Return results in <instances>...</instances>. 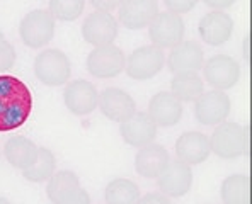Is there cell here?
Listing matches in <instances>:
<instances>
[{"instance_id": "cell-24", "label": "cell", "mask_w": 252, "mask_h": 204, "mask_svg": "<svg viewBox=\"0 0 252 204\" xmlns=\"http://www.w3.org/2000/svg\"><path fill=\"white\" fill-rule=\"evenodd\" d=\"M140 199V189L129 179H114L106 185V204H136Z\"/></svg>"}, {"instance_id": "cell-23", "label": "cell", "mask_w": 252, "mask_h": 204, "mask_svg": "<svg viewBox=\"0 0 252 204\" xmlns=\"http://www.w3.org/2000/svg\"><path fill=\"white\" fill-rule=\"evenodd\" d=\"M221 201L223 204H249L251 179L246 174H233L221 182Z\"/></svg>"}, {"instance_id": "cell-7", "label": "cell", "mask_w": 252, "mask_h": 204, "mask_svg": "<svg viewBox=\"0 0 252 204\" xmlns=\"http://www.w3.org/2000/svg\"><path fill=\"white\" fill-rule=\"evenodd\" d=\"M125 53L114 44L97 46L89 53L87 70L95 79H114L125 70Z\"/></svg>"}, {"instance_id": "cell-11", "label": "cell", "mask_w": 252, "mask_h": 204, "mask_svg": "<svg viewBox=\"0 0 252 204\" xmlns=\"http://www.w3.org/2000/svg\"><path fill=\"white\" fill-rule=\"evenodd\" d=\"M82 36L92 46H107L118 38V21L107 12L89 14L82 22Z\"/></svg>"}, {"instance_id": "cell-8", "label": "cell", "mask_w": 252, "mask_h": 204, "mask_svg": "<svg viewBox=\"0 0 252 204\" xmlns=\"http://www.w3.org/2000/svg\"><path fill=\"white\" fill-rule=\"evenodd\" d=\"M230 99L223 90L203 92L194 101V116L196 121L205 126H218L225 122L230 114Z\"/></svg>"}, {"instance_id": "cell-20", "label": "cell", "mask_w": 252, "mask_h": 204, "mask_svg": "<svg viewBox=\"0 0 252 204\" xmlns=\"http://www.w3.org/2000/svg\"><path fill=\"white\" fill-rule=\"evenodd\" d=\"M170 162L169 151L158 143H148L138 150L135 157V170L145 179H157Z\"/></svg>"}, {"instance_id": "cell-14", "label": "cell", "mask_w": 252, "mask_h": 204, "mask_svg": "<svg viewBox=\"0 0 252 204\" xmlns=\"http://www.w3.org/2000/svg\"><path fill=\"white\" fill-rule=\"evenodd\" d=\"M120 124L121 136L129 146L142 148L148 143H154L155 136H157V124L152 121V117L147 113L135 111L133 116H129Z\"/></svg>"}, {"instance_id": "cell-31", "label": "cell", "mask_w": 252, "mask_h": 204, "mask_svg": "<svg viewBox=\"0 0 252 204\" xmlns=\"http://www.w3.org/2000/svg\"><path fill=\"white\" fill-rule=\"evenodd\" d=\"M136 204H172L170 199L162 192H148L145 196H140Z\"/></svg>"}, {"instance_id": "cell-5", "label": "cell", "mask_w": 252, "mask_h": 204, "mask_svg": "<svg viewBox=\"0 0 252 204\" xmlns=\"http://www.w3.org/2000/svg\"><path fill=\"white\" fill-rule=\"evenodd\" d=\"M165 55L162 48L154 44L150 46L136 48L125 63V68L128 77L133 80H150L164 68Z\"/></svg>"}, {"instance_id": "cell-19", "label": "cell", "mask_w": 252, "mask_h": 204, "mask_svg": "<svg viewBox=\"0 0 252 204\" xmlns=\"http://www.w3.org/2000/svg\"><path fill=\"white\" fill-rule=\"evenodd\" d=\"M205 63V53L196 41H181L170 48L167 57V66L172 73L198 72Z\"/></svg>"}, {"instance_id": "cell-25", "label": "cell", "mask_w": 252, "mask_h": 204, "mask_svg": "<svg viewBox=\"0 0 252 204\" xmlns=\"http://www.w3.org/2000/svg\"><path fill=\"white\" fill-rule=\"evenodd\" d=\"M79 177L72 170H60L55 172L53 175L48 179L46 185V194L53 204H60V201L68 194L72 189L79 187Z\"/></svg>"}, {"instance_id": "cell-17", "label": "cell", "mask_w": 252, "mask_h": 204, "mask_svg": "<svg viewBox=\"0 0 252 204\" xmlns=\"http://www.w3.org/2000/svg\"><path fill=\"white\" fill-rule=\"evenodd\" d=\"M120 22L126 29H143L158 14L157 0H121Z\"/></svg>"}, {"instance_id": "cell-1", "label": "cell", "mask_w": 252, "mask_h": 204, "mask_svg": "<svg viewBox=\"0 0 252 204\" xmlns=\"http://www.w3.org/2000/svg\"><path fill=\"white\" fill-rule=\"evenodd\" d=\"M32 94L14 75H0V133L17 129L32 113Z\"/></svg>"}, {"instance_id": "cell-33", "label": "cell", "mask_w": 252, "mask_h": 204, "mask_svg": "<svg viewBox=\"0 0 252 204\" xmlns=\"http://www.w3.org/2000/svg\"><path fill=\"white\" fill-rule=\"evenodd\" d=\"M203 2L213 10H223L227 7H232L235 3V0H203Z\"/></svg>"}, {"instance_id": "cell-36", "label": "cell", "mask_w": 252, "mask_h": 204, "mask_svg": "<svg viewBox=\"0 0 252 204\" xmlns=\"http://www.w3.org/2000/svg\"><path fill=\"white\" fill-rule=\"evenodd\" d=\"M2 39H5V36H3V32L0 31V41H2Z\"/></svg>"}, {"instance_id": "cell-12", "label": "cell", "mask_w": 252, "mask_h": 204, "mask_svg": "<svg viewBox=\"0 0 252 204\" xmlns=\"http://www.w3.org/2000/svg\"><path fill=\"white\" fill-rule=\"evenodd\" d=\"M157 179L162 194H165L167 198H183L192 185L191 165L181 160H172L165 165Z\"/></svg>"}, {"instance_id": "cell-28", "label": "cell", "mask_w": 252, "mask_h": 204, "mask_svg": "<svg viewBox=\"0 0 252 204\" xmlns=\"http://www.w3.org/2000/svg\"><path fill=\"white\" fill-rule=\"evenodd\" d=\"M16 58H17V55L12 44L7 39L0 41V73L12 68L14 63H16Z\"/></svg>"}, {"instance_id": "cell-16", "label": "cell", "mask_w": 252, "mask_h": 204, "mask_svg": "<svg viewBox=\"0 0 252 204\" xmlns=\"http://www.w3.org/2000/svg\"><path fill=\"white\" fill-rule=\"evenodd\" d=\"M148 116L157 124V128H169L183 117V102L167 90L157 92L148 102Z\"/></svg>"}, {"instance_id": "cell-4", "label": "cell", "mask_w": 252, "mask_h": 204, "mask_svg": "<svg viewBox=\"0 0 252 204\" xmlns=\"http://www.w3.org/2000/svg\"><path fill=\"white\" fill-rule=\"evenodd\" d=\"M55 34V19L48 10L36 9L22 17L19 24L21 41L28 48H44Z\"/></svg>"}, {"instance_id": "cell-9", "label": "cell", "mask_w": 252, "mask_h": 204, "mask_svg": "<svg viewBox=\"0 0 252 204\" xmlns=\"http://www.w3.org/2000/svg\"><path fill=\"white\" fill-rule=\"evenodd\" d=\"M206 82L215 90H228L240 79V65L237 60L227 55H215L203 63Z\"/></svg>"}, {"instance_id": "cell-13", "label": "cell", "mask_w": 252, "mask_h": 204, "mask_svg": "<svg viewBox=\"0 0 252 204\" xmlns=\"http://www.w3.org/2000/svg\"><path fill=\"white\" fill-rule=\"evenodd\" d=\"M97 106L107 119H111L114 122H123L125 119H128L129 116H133V113L136 111L135 99L126 90L118 88V87L104 88V90L99 94Z\"/></svg>"}, {"instance_id": "cell-21", "label": "cell", "mask_w": 252, "mask_h": 204, "mask_svg": "<svg viewBox=\"0 0 252 204\" xmlns=\"http://www.w3.org/2000/svg\"><path fill=\"white\" fill-rule=\"evenodd\" d=\"M3 155H5L7 162L12 167L24 170L34 163L36 157H38V146L29 138H26V136L16 135V136H10L5 142Z\"/></svg>"}, {"instance_id": "cell-27", "label": "cell", "mask_w": 252, "mask_h": 204, "mask_svg": "<svg viewBox=\"0 0 252 204\" xmlns=\"http://www.w3.org/2000/svg\"><path fill=\"white\" fill-rule=\"evenodd\" d=\"M85 0H50L48 12L53 19L62 22H72L84 12Z\"/></svg>"}, {"instance_id": "cell-32", "label": "cell", "mask_w": 252, "mask_h": 204, "mask_svg": "<svg viewBox=\"0 0 252 204\" xmlns=\"http://www.w3.org/2000/svg\"><path fill=\"white\" fill-rule=\"evenodd\" d=\"M89 2H91V5L94 7L95 10H99V12L111 14L113 10H116L118 7H120L121 0H89Z\"/></svg>"}, {"instance_id": "cell-22", "label": "cell", "mask_w": 252, "mask_h": 204, "mask_svg": "<svg viewBox=\"0 0 252 204\" xmlns=\"http://www.w3.org/2000/svg\"><path fill=\"white\" fill-rule=\"evenodd\" d=\"M203 92L205 87L198 72L174 73L170 80V94L176 95L181 102H194Z\"/></svg>"}, {"instance_id": "cell-29", "label": "cell", "mask_w": 252, "mask_h": 204, "mask_svg": "<svg viewBox=\"0 0 252 204\" xmlns=\"http://www.w3.org/2000/svg\"><path fill=\"white\" fill-rule=\"evenodd\" d=\"M164 3L169 12L181 16V14L191 12L196 7V3H198V0H164Z\"/></svg>"}, {"instance_id": "cell-15", "label": "cell", "mask_w": 252, "mask_h": 204, "mask_svg": "<svg viewBox=\"0 0 252 204\" xmlns=\"http://www.w3.org/2000/svg\"><path fill=\"white\" fill-rule=\"evenodd\" d=\"M201 39L210 46H221L230 39L233 32V21L223 10H211L198 24Z\"/></svg>"}, {"instance_id": "cell-34", "label": "cell", "mask_w": 252, "mask_h": 204, "mask_svg": "<svg viewBox=\"0 0 252 204\" xmlns=\"http://www.w3.org/2000/svg\"><path fill=\"white\" fill-rule=\"evenodd\" d=\"M244 53H246V60H249V38L244 41Z\"/></svg>"}, {"instance_id": "cell-30", "label": "cell", "mask_w": 252, "mask_h": 204, "mask_svg": "<svg viewBox=\"0 0 252 204\" xmlns=\"http://www.w3.org/2000/svg\"><path fill=\"white\" fill-rule=\"evenodd\" d=\"M60 204H91V196H89V192L85 191V189H82L79 185V187L72 189V191L62 199Z\"/></svg>"}, {"instance_id": "cell-26", "label": "cell", "mask_w": 252, "mask_h": 204, "mask_svg": "<svg viewBox=\"0 0 252 204\" xmlns=\"http://www.w3.org/2000/svg\"><path fill=\"white\" fill-rule=\"evenodd\" d=\"M55 170H57L55 155L48 148H38V157L34 163L22 170V175L31 182H46L55 174Z\"/></svg>"}, {"instance_id": "cell-18", "label": "cell", "mask_w": 252, "mask_h": 204, "mask_svg": "<svg viewBox=\"0 0 252 204\" xmlns=\"http://www.w3.org/2000/svg\"><path fill=\"white\" fill-rule=\"evenodd\" d=\"M210 138L205 133L186 131L176 142L177 160L188 163V165H199L210 157Z\"/></svg>"}, {"instance_id": "cell-10", "label": "cell", "mask_w": 252, "mask_h": 204, "mask_svg": "<svg viewBox=\"0 0 252 204\" xmlns=\"http://www.w3.org/2000/svg\"><path fill=\"white\" fill-rule=\"evenodd\" d=\"M99 92L89 80L79 79L70 82L63 90V102L75 116H87L97 107Z\"/></svg>"}, {"instance_id": "cell-35", "label": "cell", "mask_w": 252, "mask_h": 204, "mask_svg": "<svg viewBox=\"0 0 252 204\" xmlns=\"http://www.w3.org/2000/svg\"><path fill=\"white\" fill-rule=\"evenodd\" d=\"M0 204H10V203H9V199H5V198H0Z\"/></svg>"}, {"instance_id": "cell-6", "label": "cell", "mask_w": 252, "mask_h": 204, "mask_svg": "<svg viewBox=\"0 0 252 204\" xmlns=\"http://www.w3.org/2000/svg\"><path fill=\"white\" fill-rule=\"evenodd\" d=\"M186 32V24L183 17L172 14L169 10L158 12L148 24V36H150L154 46L157 48H174L179 44Z\"/></svg>"}, {"instance_id": "cell-3", "label": "cell", "mask_w": 252, "mask_h": 204, "mask_svg": "<svg viewBox=\"0 0 252 204\" xmlns=\"http://www.w3.org/2000/svg\"><path fill=\"white\" fill-rule=\"evenodd\" d=\"M34 75L41 84L50 87H60L66 84L72 75L68 57L57 48L43 50L34 60Z\"/></svg>"}, {"instance_id": "cell-2", "label": "cell", "mask_w": 252, "mask_h": 204, "mask_svg": "<svg viewBox=\"0 0 252 204\" xmlns=\"http://www.w3.org/2000/svg\"><path fill=\"white\" fill-rule=\"evenodd\" d=\"M210 148L225 160L242 157L249 148V129L237 122H220L210 136Z\"/></svg>"}]
</instances>
